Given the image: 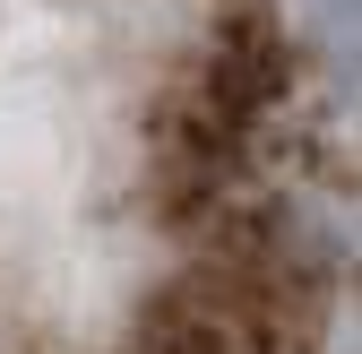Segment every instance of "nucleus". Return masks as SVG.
Wrapping results in <instances>:
<instances>
[]
</instances>
